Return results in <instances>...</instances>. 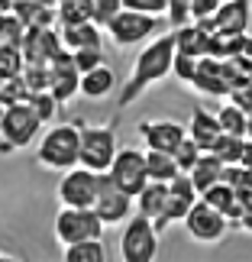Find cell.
I'll use <instances>...</instances> for the list:
<instances>
[{
    "label": "cell",
    "instance_id": "obj_1",
    "mask_svg": "<svg viewBox=\"0 0 252 262\" xmlns=\"http://www.w3.org/2000/svg\"><path fill=\"white\" fill-rule=\"evenodd\" d=\"M175 52H178L175 29H168V33L155 36L149 46H143V52L136 55L133 68H129V78L123 81V88H120V94H117V107L123 110L129 104H136L152 84H158L162 78H168L171 65H175Z\"/></svg>",
    "mask_w": 252,
    "mask_h": 262
},
{
    "label": "cell",
    "instance_id": "obj_2",
    "mask_svg": "<svg viewBox=\"0 0 252 262\" xmlns=\"http://www.w3.org/2000/svg\"><path fill=\"white\" fill-rule=\"evenodd\" d=\"M36 162L49 172L81 165V123H52L36 143Z\"/></svg>",
    "mask_w": 252,
    "mask_h": 262
},
{
    "label": "cell",
    "instance_id": "obj_3",
    "mask_svg": "<svg viewBox=\"0 0 252 262\" xmlns=\"http://www.w3.org/2000/svg\"><path fill=\"white\" fill-rule=\"evenodd\" d=\"M42 129V120H39L36 107L29 100H16V104H7L4 117H0V149L4 152H16V149H26Z\"/></svg>",
    "mask_w": 252,
    "mask_h": 262
},
{
    "label": "cell",
    "instance_id": "obj_4",
    "mask_svg": "<svg viewBox=\"0 0 252 262\" xmlns=\"http://www.w3.org/2000/svg\"><path fill=\"white\" fill-rule=\"evenodd\" d=\"M158 230L149 217L133 214L123 224V233H120V259L123 262H155L158 256Z\"/></svg>",
    "mask_w": 252,
    "mask_h": 262
},
{
    "label": "cell",
    "instance_id": "obj_5",
    "mask_svg": "<svg viewBox=\"0 0 252 262\" xmlns=\"http://www.w3.org/2000/svg\"><path fill=\"white\" fill-rule=\"evenodd\" d=\"M104 220L94 207H62L55 214V239L58 246H72L81 239H100L104 233Z\"/></svg>",
    "mask_w": 252,
    "mask_h": 262
},
{
    "label": "cell",
    "instance_id": "obj_6",
    "mask_svg": "<svg viewBox=\"0 0 252 262\" xmlns=\"http://www.w3.org/2000/svg\"><path fill=\"white\" fill-rule=\"evenodd\" d=\"M117 152V129L110 123L81 126V165H87L90 172H110Z\"/></svg>",
    "mask_w": 252,
    "mask_h": 262
},
{
    "label": "cell",
    "instance_id": "obj_7",
    "mask_svg": "<svg viewBox=\"0 0 252 262\" xmlns=\"http://www.w3.org/2000/svg\"><path fill=\"white\" fill-rule=\"evenodd\" d=\"M97 188H100V172H90L87 165H75L62 172L55 198L62 207H94Z\"/></svg>",
    "mask_w": 252,
    "mask_h": 262
},
{
    "label": "cell",
    "instance_id": "obj_8",
    "mask_svg": "<svg viewBox=\"0 0 252 262\" xmlns=\"http://www.w3.org/2000/svg\"><path fill=\"white\" fill-rule=\"evenodd\" d=\"M155 26H158V16L139 13V10H126V7H123L104 29H107V36L113 39L120 49H129V46L146 42V39L155 33Z\"/></svg>",
    "mask_w": 252,
    "mask_h": 262
},
{
    "label": "cell",
    "instance_id": "obj_9",
    "mask_svg": "<svg viewBox=\"0 0 252 262\" xmlns=\"http://www.w3.org/2000/svg\"><path fill=\"white\" fill-rule=\"evenodd\" d=\"M133 204H136L133 194H126V191L110 178V172H100V188H97L94 210L100 214V220H104L107 227L126 224V220L133 217Z\"/></svg>",
    "mask_w": 252,
    "mask_h": 262
},
{
    "label": "cell",
    "instance_id": "obj_10",
    "mask_svg": "<svg viewBox=\"0 0 252 262\" xmlns=\"http://www.w3.org/2000/svg\"><path fill=\"white\" fill-rule=\"evenodd\" d=\"M185 230H188V236L194 239V243H220V239L226 236V230H230V217L226 214H220L217 207H210L204 198L197 201L194 207L188 210V217H185Z\"/></svg>",
    "mask_w": 252,
    "mask_h": 262
},
{
    "label": "cell",
    "instance_id": "obj_11",
    "mask_svg": "<svg viewBox=\"0 0 252 262\" xmlns=\"http://www.w3.org/2000/svg\"><path fill=\"white\" fill-rule=\"evenodd\" d=\"M110 178L117 181L126 194H139L146 185H149V165H146V149H136V146H123L110 165Z\"/></svg>",
    "mask_w": 252,
    "mask_h": 262
},
{
    "label": "cell",
    "instance_id": "obj_12",
    "mask_svg": "<svg viewBox=\"0 0 252 262\" xmlns=\"http://www.w3.org/2000/svg\"><path fill=\"white\" fill-rule=\"evenodd\" d=\"M19 52H23L26 65H52L55 58L65 52L62 36H58V26H36V29H26Z\"/></svg>",
    "mask_w": 252,
    "mask_h": 262
},
{
    "label": "cell",
    "instance_id": "obj_13",
    "mask_svg": "<svg viewBox=\"0 0 252 262\" xmlns=\"http://www.w3.org/2000/svg\"><path fill=\"white\" fill-rule=\"evenodd\" d=\"M139 136H143L146 149L175 152V149L188 139V126L178 123V120H143V123H139Z\"/></svg>",
    "mask_w": 252,
    "mask_h": 262
},
{
    "label": "cell",
    "instance_id": "obj_14",
    "mask_svg": "<svg viewBox=\"0 0 252 262\" xmlns=\"http://www.w3.org/2000/svg\"><path fill=\"white\" fill-rule=\"evenodd\" d=\"M49 68H52V84H49V91H52L55 100L65 107L75 94H81V72H78V65H75V55L65 49Z\"/></svg>",
    "mask_w": 252,
    "mask_h": 262
},
{
    "label": "cell",
    "instance_id": "obj_15",
    "mask_svg": "<svg viewBox=\"0 0 252 262\" xmlns=\"http://www.w3.org/2000/svg\"><path fill=\"white\" fill-rule=\"evenodd\" d=\"M191 88L204 97H230V88L223 81V58H214V55H204L197 62V75Z\"/></svg>",
    "mask_w": 252,
    "mask_h": 262
},
{
    "label": "cell",
    "instance_id": "obj_16",
    "mask_svg": "<svg viewBox=\"0 0 252 262\" xmlns=\"http://www.w3.org/2000/svg\"><path fill=\"white\" fill-rule=\"evenodd\" d=\"M200 198H204L210 207H217L220 214H226V217H230V224H239V217H243V210H246L239 188H236V185H230V181H217V185H214V188H207Z\"/></svg>",
    "mask_w": 252,
    "mask_h": 262
},
{
    "label": "cell",
    "instance_id": "obj_17",
    "mask_svg": "<svg viewBox=\"0 0 252 262\" xmlns=\"http://www.w3.org/2000/svg\"><path fill=\"white\" fill-rule=\"evenodd\" d=\"M220 120H217V114H210V110L204 107V104H197L194 110H191V120H188V136L194 139V143L204 149V152H210L214 149V143L220 139Z\"/></svg>",
    "mask_w": 252,
    "mask_h": 262
},
{
    "label": "cell",
    "instance_id": "obj_18",
    "mask_svg": "<svg viewBox=\"0 0 252 262\" xmlns=\"http://www.w3.org/2000/svg\"><path fill=\"white\" fill-rule=\"evenodd\" d=\"M252 16V0H223L214 16V33H246Z\"/></svg>",
    "mask_w": 252,
    "mask_h": 262
},
{
    "label": "cell",
    "instance_id": "obj_19",
    "mask_svg": "<svg viewBox=\"0 0 252 262\" xmlns=\"http://www.w3.org/2000/svg\"><path fill=\"white\" fill-rule=\"evenodd\" d=\"M175 46H178V52H185V55L204 58V55H210V29H204L197 19H191V23L175 29Z\"/></svg>",
    "mask_w": 252,
    "mask_h": 262
},
{
    "label": "cell",
    "instance_id": "obj_20",
    "mask_svg": "<svg viewBox=\"0 0 252 262\" xmlns=\"http://www.w3.org/2000/svg\"><path fill=\"white\" fill-rule=\"evenodd\" d=\"M58 36H62V46L68 52L75 49H87V46H97L104 49V33H100V23H72V26H58Z\"/></svg>",
    "mask_w": 252,
    "mask_h": 262
},
{
    "label": "cell",
    "instance_id": "obj_21",
    "mask_svg": "<svg viewBox=\"0 0 252 262\" xmlns=\"http://www.w3.org/2000/svg\"><path fill=\"white\" fill-rule=\"evenodd\" d=\"M165 204H168V185L165 181H149V185L136 194V214L149 217L152 224L165 214Z\"/></svg>",
    "mask_w": 252,
    "mask_h": 262
},
{
    "label": "cell",
    "instance_id": "obj_22",
    "mask_svg": "<svg viewBox=\"0 0 252 262\" xmlns=\"http://www.w3.org/2000/svg\"><path fill=\"white\" fill-rule=\"evenodd\" d=\"M113 91H117V75H113L110 65H97L94 72L81 75V94L87 100H104V97L113 94Z\"/></svg>",
    "mask_w": 252,
    "mask_h": 262
},
{
    "label": "cell",
    "instance_id": "obj_23",
    "mask_svg": "<svg viewBox=\"0 0 252 262\" xmlns=\"http://www.w3.org/2000/svg\"><path fill=\"white\" fill-rule=\"evenodd\" d=\"M223 168H226V162H223L217 152H204V156L197 159V165L191 168L188 175H191V181L197 185V191L204 194L207 188H214L217 181H223Z\"/></svg>",
    "mask_w": 252,
    "mask_h": 262
},
{
    "label": "cell",
    "instance_id": "obj_24",
    "mask_svg": "<svg viewBox=\"0 0 252 262\" xmlns=\"http://www.w3.org/2000/svg\"><path fill=\"white\" fill-rule=\"evenodd\" d=\"M146 165H149V181H175L181 175L175 152H155V149H146Z\"/></svg>",
    "mask_w": 252,
    "mask_h": 262
},
{
    "label": "cell",
    "instance_id": "obj_25",
    "mask_svg": "<svg viewBox=\"0 0 252 262\" xmlns=\"http://www.w3.org/2000/svg\"><path fill=\"white\" fill-rule=\"evenodd\" d=\"M62 262H107V246L100 239H81V243L62 246Z\"/></svg>",
    "mask_w": 252,
    "mask_h": 262
},
{
    "label": "cell",
    "instance_id": "obj_26",
    "mask_svg": "<svg viewBox=\"0 0 252 262\" xmlns=\"http://www.w3.org/2000/svg\"><path fill=\"white\" fill-rule=\"evenodd\" d=\"M58 26L90 23L94 19V0H58Z\"/></svg>",
    "mask_w": 252,
    "mask_h": 262
},
{
    "label": "cell",
    "instance_id": "obj_27",
    "mask_svg": "<svg viewBox=\"0 0 252 262\" xmlns=\"http://www.w3.org/2000/svg\"><path fill=\"white\" fill-rule=\"evenodd\" d=\"M217 120H220V129H223V133H230V136H243V139H246V120H249V114H246L243 107H236L233 100L220 104Z\"/></svg>",
    "mask_w": 252,
    "mask_h": 262
},
{
    "label": "cell",
    "instance_id": "obj_28",
    "mask_svg": "<svg viewBox=\"0 0 252 262\" xmlns=\"http://www.w3.org/2000/svg\"><path fill=\"white\" fill-rule=\"evenodd\" d=\"M23 36H26V26L13 10L0 13V46H23Z\"/></svg>",
    "mask_w": 252,
    "mask_h": 262
},
{
    "label": "cell",
    "instance_id": "obj_29",
    "mask_svg": "<svg viewBox=\"0 0 252 262\" xmlns=\"http://www.w3.org/2000/svg\"><path fill=\"white\" fill-rule=\"evenodd\" d=\"M29 104L36 107V114H39V120H42V123H49V120L55 117V110L62 107V104L55 100L52 91H36V94H29Z\"/></svg>",
    "mask_w": 252,
    "mask_h": 262
},
{
    "label": "cell",
    "instance_id": "obj_30",
    "mask_svg": "<svg viewBox=\"0 0 252 262\" xmlns=\"http://www.w3.org/2000/svg\"><path fill=\"white\" fill-rule=\"evenodd\" d=\"M200 156H204V149H200V146H197V143H194V139H191V136H188V139H185V143H181V146L175 149V159H178V168H181V172H185V175H188V172H191V168H194V165H197V159H200Z\"/></svg>",
    "mask_w": 252,
    "mask_h": 262
},
{
    "label": "cell",
    "instance_id": "obj_31",
    "mask_svg": "<svg viewBox=\"0 0 252 262\" xmlns=\"http://www.w3.org/2000/svg\"><path fill=\"white\" fill-rule=\"evenodd\" d=\"M75 65H78V72L87 75V72H94L97 65H104V49H97V46H87V49H75Z\"/></svg>",
    "mask_w": 252,
    "mask_h": 262
},
{
    "label": "cell",
    "instance_id": "obj_32",
    "mask_svg": "<svg viewBox=\"0 0 252 262\" xmlns=\"http://www.w3.org/2000/svg\"><path fill=\"white\" fill-rule=\"evenodd\" d=\"M197 62H200V58H194V55L175 52V65H171V75H175L181 84H191V81H194V75H197Z\"/></svg>",
    "mask_w": 252,
    "mask_h": 262
},
{
    "label": "cell",
    "instance_id": "obj_33",
    "mask_svg": "<svg viewBox=\"0 0 252 262\" xmlns=\"http://www.w3.org/2000/svg\"><path fill=\"white\" fill-rule=\"evenodd\" d=\"M165 19H168V26L171 29H178V26H185L191 23V0H168V10H165Z\"/></svg>",
    "mask_w": 252,
    "mask_h": 262
},
{
    "label": "cell",
    "instance_id": "obj_34",
    "mask_svg": "<svg viewBox=\"0 0 252 262\" xmlns=\"http://www.w3.org/2000/svg\"><path fill=\"white\" fill-rule=\"evenodd\" d=\"M120 10H123V0H94V23L107 26Z\"/></svg>",
    "mask_w": 252,
    "mask_h": 262
},
{
    "label": "cell",
    "instance_id": "obj_35",
    "mask_svg": "<svg viewBox=\"0 0 252 262\" xmlns=\"http://www.w3.org/2000/svg\"><path fill=\"white\" fill-rule=\"evenodd\" d=\"M126 10H139V13H152V16H165L168 0H123Z\"/></svg>",
    "mask_w": 252,
    "mask_h": 262
},
{
    "label": "cell",
    "instance_id": "obj_36",
    "mask_svg": "<svg viewBox=\"0 0 252 262\" xmlns=\"http://www.w3.org/2000/svg\"><path fill=\"white\" fill-rule=\"evenodd\" d=\"M223 0H191V16L194 19H210V16H217V10Z\"/></svg>",
    "mask_w": 252,
    "mask_h": 262
},
{
    "label": "cell",
    "instance_id": "obj_37",
    "mask_svg": "<svg viewBox=\"0 0 252 262\" xmlns=\"http://www.w3.org/2000/svg\"><path fill=\"white\" fill-rule=\"evenodd\" d=\"M226 100H233L236 107H243L246 114H252V81H246V84L233 88V91H230V97H226Z\"/></svg>",
    "mask_w": 252,
    "mask_h": 262
},
{
    "label": "cell",
    "instance_id": "obj_38",
    "mask_svg": "<svg viewBox=\"0 0 252 262\" xmlns=\"http://www.w3.org/2000/svg\"><path fill=\"white\" fill-rule=\"evenodd\" d=\"M236 58L243 62L249 72H252V36L246 33V36H239V46H236Z\"/></svg>",
    "mask_w": 252,
    "mask_h": 262
},
{
    "label": "cell",
    "instance_id": "obj_39",
    "mask_svg": "<svg viewBox=\"0 0 252 262\" xmlns=\"http://www.w3.org/2000/svg\"><path fill=\"white\" fill-rule=\"evenodd\" d=\"M246 139L252 143V114H249V120H246Z\"/></svg>",
    "mask_w": 252,
    "mask_h": 262
},
{
    "label": "cell",
    "instance_id": "obj_40",
    "mask_svg": "<svg viewBox=\"0 0 252 262\" xmlns=\"http://www.w3.org/2000/svg\"><path fill=\"white\" fill-rule=\"evenodd\" d=\"M4 110H7V100H4V94H0V117H4Z\"/></svg>",
    "mask_w": 252,
    "mask_h": 262
},
{
    "label": "cell",
    "instance_id": "obj_41",
    "mask_svg": "<svg viewBox=\"0 0 252 262\" xmlns=\"http://www.w3.org/2000/svg\"><path fill=\"white\" fill-rule=\"evenodd\" d=\"M7 262H19V259H13V256H7Z\"/></svg>",
    "mask_w": 252,
    "mask_h": 262
},
{
    "label": "cell",
    "instance_id": "obj_42",
    "mask_svg": "<svg viewBox=\"0 0 252 262\" xmlns=\"http://www.w3.org/2000/svg\"><path fill=\"white\" fill-rule=\"evenodd\" d=\"M0 262H7V256H4V253H0Z\"/></svg>",
    "mask_w": 252,
    "mask_h": 262
}]
</instances>
